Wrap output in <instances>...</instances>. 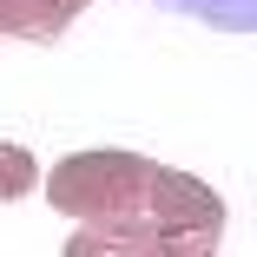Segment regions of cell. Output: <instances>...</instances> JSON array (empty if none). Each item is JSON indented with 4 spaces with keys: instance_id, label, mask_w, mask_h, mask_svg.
Wrapping results in <instances>:
<instances>
[{
    "instance_id": "cell-1",
    "label": "cell",
    "mask_w": 257,
    "mask_h": 257,
    "mask_svg": "<svg viewBox=\"0 0 257 257\" xmlns=\"http://www.w3.org/2000/svg\"><path fill=\"white\" fill-rule=\"evenodd\" d=\"M145 159L139 152H73L53 165V178H40V191L53 198V211L66 218H125L145 198Z\"/></svg>"
},
{
    "instance_id": "cell-6",
    "label": "cell",
    "mask_w": 257,
    "mask_h": 257,
    "mask_svg": "<svg viewBox=\"0 0 257 257\" xmlns=\"http://www.w3.org/2000/svg\"><path fill=\"white\" fill-rule=\"evenodd\" d=\"M60 7H73V14H79V7H86V0H60Z\"/></svg>"
},
{
    "instance_id": "cell-2",
    "label": "cell",
    "mask_w": 257,
    "mask_h": 257,
    "mask_svg": "<svg viewBox=\"0 0 257 257\" xmlns=\"http://www.w3.org/2000/svg\"><path fill=\"white\" fill-rule=\"evenodd\" d=\"M139 211L159 224V231H211L224 224V198L191 178V172H172V165H152L145 172V198H139Z\"/></svg>"
},
{
    "instance_id": "cell-3",
    "label": "cell",
    "mask_w": 257,
    "mask_h": 257,
    "mask_svg": "<svg viewBox=\"0 0 257 257\" xmlns=\"http://www.w3.org/2000/svg\"><path fill=\"white\" fill-rule=\"evenodd\" d=\"M172 231H159L145 211H125V218H86L73 237H66V257H159Z\"/></svg>"
},
{
    "instance_id": "cell-5",
    "label": "cell",
    "mask_w": 257,
    "mask_h": 257,
    "mask_svg": "<svg viewBox=\"0 0 257 257\" xmlns=\"http://www.w3.org/2000/svg\"><path fill=\"white\" fill-rule=\"evenodd\" d=\"M27 191H40L33 152H27V145H0V204H14V198H27Z\"/></svg>"
},
{
    "instance_id": "cell-4",
    "label": "cell",
    "mask_w": 257,
    "mask_h": 257,
    "mask_svg": "<svg viewBox=\"0 0 257 257\" xmlns=\"http://www.w3.org/2000/svg\"><path fill=\"white\" fill-rule=\"evenodd\" d=\"M73 27V7L60 0H0V33H20V40H53Z\"/></svg>"
}]
</instances>
